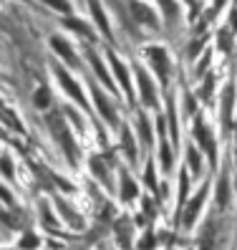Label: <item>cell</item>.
I'll return each instance as SVG.
<instances>
[{"label":"cell","instance_id":"6da1fadb","mask_svg":"<svg viewBox=\"0 0 237 250\" xmlns=\"http://www.w3.org/2000/svg\"><path fill=\"white\" fill-rule=\"evenodd\" d=\"M46 124H48V129L53 131V137L58 139V144H61V149L66 152L68 162H71L73 167H76V165H79V149H76V142H73L71 131H68V126H66V119H63V114H58V111H51V114L46 116Z\"/></svg>","mask_w":237,"mask_h":250},{"label":"cell","instance_id":"7a4b0ae2","mask_svg":"<svg viewBox=\"0 0 237 250\" xmlns=\"http://www.w3.org/2000/svg\"><path fill=\"white\" fill-rule=\"evenodd\" d=\"M141 53L146 56V61H149L152 71L157 73V79L167 86L172 81V61H169L167 46H161V43H149V46H144Z\"/></svg>","mask_w":237,"mask_h":250},{"label":"cell","instance_id":"3957f363","mask_svg":"<svg viewBox=\"0 0 237 250\" xmlns=\"http://www.w3.org/2000/svg\"><path fill=\"white\" fill-rule=\"evenodd\" d=\"M126 8H129V16L131 21L137 23V28H149V31H159L161 21L157 16L154 5H149L146 0H124Z\"/></svg>","mask_w":237,"mask_h":250},{"label":"cell","instance_id":"277c9868","mask_svg":"<svg viewBox=\"0 0 237 250\" xmlns=\"http://www.w3.org/2000/svg\"><path fill=\"white\" fill-rule=\"evenodd\" d=\"M134 76H137V86H139V94H141V104L149 106V109H157L159 101H157V89H154V81L149 76L141 63H134Z\"/></svg>","mask_w":237,"mask_h":250},{"label":"cell","instance_id":"5b68a950","mask_svg":"<svg viewBox=\"0 0 237 250\" xmlns=\"http://www.w3.org/2000/svg\"><path fill=\"white\" fill-rule=\"evenodd\" d=\"M53 71H56V79H58V83L63 86V91H66V94H68L73 101H76L79 106H83V109H86L88 104H86V96H83V91H81V83H79L76 79H73V76H71V73H68L63 66H53Z\"/></svg>","mask_w":237,"mask_h":250},{"label":"cell","instance_id":"8992f818","mask_svg":"<svg viewBox=\"0 0 237 250\" xmlns=\"http://www.w3.org/2000/svg\"><path fill=\"white\" fill-rule=\"evenodd\" d=\"M106 58L111 61V73H114V79L118 81V86L126 91V99L131 101L134 99V91H131V73H129V66L118 58L114 51H106Z\"/></svg>","mask_w":237,"mask_h":250},{"label":"cell","instance_id":"52a82bcc","mask_svg":"<svg viewBox=\"0 0 237 250\" xmlns=\"http://www.w3.org/2000/svg\"><path fill=\"white\" fill-rule=\"evenodd\" d=\"M86 58H88V63H91V71L99 76V81L106 83L111 91H116V79L111 76V71L103 66V58H101V53H99L94 46H86Z\"/></svg>","mask_w":237,"mask_h":250},{"label":"cell","instance_id":"ba28073f","mask_svg":"<svg viewBox=\"0 0 237 250\" xmlns=\"http://www.w3.org/2000/svg\"><path fill=\"white\" fill-rule=\"evenodd\" d=\"M195 139L199 142V146L207 152V157H210L212 167H215V165H217V144H215L212 131L204 126V122L199 119V116H195Z\"/></svg>","mask_w":237,"mask_h":250},{"label":"cell","instance_id":"9c48e42d","mask_svg":"<svg viewBox=\"0 0 237 250\" xmlns=\"http://www.w3.org/2000/svg\"><path fill=\"white\" fill-rule=\"evenodd\" d=\"M51 48H53V53L61 58V61H66V66H71V68H79V66H81L76 51H73V46H71L63 36H53V38H51Z\"/></svg>","mask_w":237,"mask_h":250},{"label":"cell","instance_id":"30bf717a","mask_svg":"<svg viewBox=\"0 0 237 250\" xmlns=\"http://www.w3.org/2000/svg\"><path fill=\"white\" fill-rule=\"evenodd\" d=\"M222 248V232H219V223L217 217H210L207 225L202 230V243H199V250H219Z\"/></svg>","mask_w":237,"mask_h":250},{"label":"cell","instance_id":"8fae6325","mask_svg":"<svg viewBox=\"0 0 237 250\" xmlns=\"http://www.w3.org/2000/svg\"><path fill=\"white\" fill-rule=\"evenodd\" d=\"M204 200H207V185H202L199 192L187 202V208H184V212H182V225H184V228H192V225H195V220L199 217V210H202Z\"/></svg>","mask_w":237,"mask_h":250},{"label":"cell","instance_id":"7c38bea8","mask_svg":"<svg viewBox=\"0 0 237 250\" xmlns=\"http://www.w3.org/2000/svg\"><path fill=\"white\" fill-rule=\"evenodd\" d=\"M232 109H235V81H230L222 89V129H225V134L232 126Z\"/></svg>","mask_w":237,"mask_h":250},{"label":"cell","instance_id":"4fadbf2b","mask_svg":"<svg viewBox=\"0 0 237 250\" xmlns=\"http://www.w3.org/2000/svg\"><path fill=\"white\" fill-rule=\"evenodd\" d=\"M88 10H91V18H94V23H96L99 31L106 36L109 41H114V36H111V23H109V16H106V10H103L101 0H88Z\"/></svg>","mask_w":237,"mask_h":250},{"label":"cell","instance_id":"5bb4252c","mask_svg":"<svg viewBox=\"0 0 237 250\" xmlns=\"http://www.w3.org/2000/svg\"><path fill=\"white\" fill-rule=\"evenodd\" d=\"M91 91H94V101H96V109H99V114L106 119L111 126H116V114H114V106H111V101L106 99V94H103L99 86H94L91 83Z\"/></svg>","mask_w":237,"mask_h":250},{"label":"cell","instance_id":"9a60e30c","mask_svg":"<svg viewBox=\"0 0 237 250\" xmlns=\"http://www.w3.org/2000/svg\"><path fill=\"white\" fill-rule=\"evenodd\" d=\"M157 3H159L161 10H164V13H161V16H164V23L174 31V28L182 23V8H179V3H177V0H157Z\"/></svg>","mask_w":237,"mask_h":250},{"label":"cell","instance_id":"2e32d148","mask_svg":"<svg viewBox=\"0 0 237 250\" xmlns=\"http://www.w3.org/2000/svg\"><path fill=\"white\" fill-rule=\"evenodd\" d=\"M63 25L68 28V31H73L76 36H81V38L96 41V36H94V28L88 25V23H83V21H79L76 16H68V18H63Z\"/></svg>","mask_w":237,"mask_h":250},{"label":"cell","instance_id":"e0dca14e","mask_svg":"<svg viewBox=\"0 0 237 250\" xmlns=\"http://www.w3.org/2000/svg\"><path fill=\"white\" fill-rule=\"evenodd\" d=\"M137 192H139V189H137V182L131 180L129 172H124V174H121V200L131 202V200L137 197Z\"/></svg>","mask_w":237,"mask_h":250},{"label":"cell","instance_id":"ac0fdd59","mask_svg":"<svg viewBox=\"0 0 237 250\" xmlns=\"http://www.w3.org/2000/svg\"><path fill=\"white\" fill-rule=\"evenodd\" d=\"M227 202H230V185H227V174H222L217 182V208L225 210Z\"/></svg>","mask_w":237,"mask_h":250},{"label":"cell","instance_id":"d6986e66","mask_svg":"<svg viewBox=\"0 0 237 250\" xmlns=\"http://www.w3.org/2000/svg\"><path fill=\"white\" fill-rule=\"evenodd\" d=\"M121 146H124V152L129 154V159L137 162V142H134V137H131V131L126 126H121Z\"/></svg>","mask_w":237,"mask_h":250},{"label":"cell","instance_id":"ffe728a7","mask_svg":"<svg viewBox=\"0 0 237 250\" xmlns=\"http://www.w3.org/2000/svg\"><path fill=\"white\" fill-rule=\"evenodd\" d=\"M232 38H235V33L230 31V25H222L219 31H217V41H219V48L225 51V53H232Z\"/></svg>","mask_w":237,"mask_h":250},{"label":"cell","instance_id":"44dd1931","mask_svg":"<svg viewBox=\"0 0 237 250\" xmlns=\"http://www.w3.org/2000/svg\"><path fill=\"white\" fill-rule=\"evenodd\" d=\"M116 232H118V243H121V248H129L131 243V225H129V220H116Z\"/></svg>","mask_w":237,"mask_h":250},{"label":"cell","instance_id":"7402d4cb","mask_svg":"<svg viewBox=\"0 0 237 250\" xmlns=\"http://www.w3.org/2000/svg\"><path fill=\"white\" fill-rule=\"evenodd\" d=\"M33 104H36L38 109H43V111H46V109L51 106V91H48V86H40V89L36 91Z\"/></svg>","mask_w":237,"mask_h":250},{"label":"cell","instance_id":"603a6c76","mask_svg":"<svg viewBox=\"0 0 237 250\" xmlns=\"http://www.w3.org/2000/svg\"><path fill=\"white\" fill-rule=\"evenodd\" d=\"M187 162H189V172H192V174H199L202 159H199V152L195 149V146H187Z\"/></svg>","mask_w":237,"mask_h":250},{"label":"cell","instance_id":"cb8c5ba5","mask_svg":"<svg viewBox=\"0 0 237 250\" xmlns=\"http://www.w3.org/2000/svg\"><path fill=\"white\" fill-rule=\"evenodd\" d=\"M40 3L51 5V8H53V10H58V13H66V18H68V16H73V5H71V0H40Z\"/></svg>","mask_w":237,"mask_h":250},{"label":"cell","instance_id":"d4e9b609","mask_svg":"<svg viewBox=\"0 0 237 250\" xmlns=\"http://www.w3.org/2000/svg\"><path fill=\"white\" fill-rule=\"evenodd\" d=\"M91 172L96 174V177H99L101 182H106V185H109V169L103 167L101 157H91Z\"/></svg>","mask_w":237,"mask_h":250},{"label":"cell","instance_id":"484cf974","mask_svg":"<svg viewBox=\"0 0 237 250\" xmlns=\"http://www.w3.org/2000/svg\"><path fill=\"white\" fill-rule=\"evenodd\" d=\"M137 124H139V131H141V142H144V144H152V142H154V139H152V129H149V122L144 119V114H139Z\"/></svg>","mask_w":237,"mask_h":250},{"label":"cell","instance_id":"4316f807","mask_svg":"<svg viewBox=\"0 0 237 250\" xmlns=\"http://www.w3.org/2000/svg\"><path fill=\"white\" fill-rule=\"evenodd\" d=\"M144 180H146V185L152 187V192H159V185H157V177H154V162H146V167H144Z\"/></svg>","mask_w":237,"mask_h":250},{"label":"cell","instance_id":"83f0119b","mask_svg":"<svg viewBox=\"0 0 237 250\" xmlns=\"http://www.w3.org/2000/svg\"><path fill=\"white\" fill-rule=\"evenodd\" d=\"M58 208H61V212H63V217L68 220V225H71V228H81V217H76V212H73L71 208H66L61 200H58Z\"/></svg>","mask_w":237,"mask_h":250},{"label":"cell","instance_id":"f1b7e54d","mask_svg":"<svg viewBox=\"0 0 237 250\" xmlns=\"http://www.w3.org/2000/svg\"><path fill=\"white\" fill-rule=\"evenodd\" d=\"M3 174H5L8 180H13V177H16V167H13V157H10L8 152L3 154Z\"/></svg>","mask_w":237,"mask_h":250},{"label":"cell","instance_id":"f546056e","mask_svg":"<svg viewBox=\"0 0 237 250\" xmlns=\"http://www.w3.org/2000/svg\"><path fill=\"white\" fill-rule=\"evenodd\" d=\"M20 248L23 250H36L38 248V238H36L33 232H25L23 238H20Z\"/></svg>","mask_w":237,"mask_h":250},{"label":"cell","instance_id":"4dcf8cb0","mask_svg":"<svg viewBox=\"0 0 237 250\" xmlns=\"http://www.w3.org/2000/svg\"><path fill=\"white\" fill-rule=\"evenodd\" d=\"M3 122L8 124V126H13V129H18V131H23V124L16 119V114H13L10 109H3Z\"/></svg>","mask_w":237,"mask_h":250},{"label":"cell","instance_id":"1f68e13d","mask_svg":"<svg viewBox=\"0 0 237 250\" xmlns=\"http://www.w3.org/2000/svg\"><path fill=\"white\" fill-rule=\"evenodd\" d=\"M157 248V238L152 232H144V238L139 240V250H154Z\"/></svg>","mask_w":237,"mask_h":250},{"label":"cell","instance_id":"d6a6232c","mask_svg":"<svg viewBox=\"0 0 237 250\" xmlns=\"http://www.w3.org/2000/svg\"><path fill=\"white\" fill-rule=\"evenodd\" d=\"M212 89H215V73H210V79H207V81L202 83L199 96H202V99H210V96H212Z\"/></svg>","mask_w":237,"mask_h":250},{"label":"cell","instance_id":"836d02e7","mask_svg":"<svg viewBox=\"0 0 237 250\" xmlns=\"http://www.w3.org/2000/svg\"><path fill=\"white\" fill-rule=\"evenodd\" d=\"M227 25H230V31L237 36V5H232V10H230V16H227Z\"/></svg>","mask_w":237,"mask_h":250},{"label":"cell","instance_id":"e575fe53","mask_svg":"<svg viewBox=\"0 0 237 250\" xmlns=\"http://www.w3.org/2000/svg\"><path fill=\"white\" fill-rule=\"evenodd\" d=\"M40 220H43V223H48V225H56V220L51 217V210L46 208V205H40Z\"/></svg>","mask_w":237,"mask_h":250}]
</instances>
